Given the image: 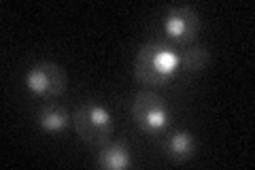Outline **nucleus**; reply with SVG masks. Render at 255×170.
<instances>
[{
  "mask_svg": "<svg viewBox=\"0 0 255 170\" xmlns=\"http://www.w3.org/2000/svg\"><path fill=\"white\" fill-rule=\"evenodd\" d=\"M26 87L41 96V98H55L66 92V72H64L62 66L58 64H51V62H41V64H34L28 72H26Z\"/></svg>",
  "mask_w": 255,
  "mask_h": 170,
  "instance_id": "4",
  "label": "nucleus"
},
{
  "mask_svg": "<svg viewBox=\"0 0 255 170\" xmlns=\"http://www.w3.org/2000/svg\"><path fill=\"white\" fill-rule=\"evenodd\" d=\"M98 164L109 170H122L132 166V153L126 143H105V147L98 153Z\"/></svg>",
  "mask_w": 255,
  "mask_h": 170,
  "instance_id": "6",
  "label": "nucleus"
},
{
  "mask_svg": "<svg viewBox=\"0 0 255 170\" xmlns=\"http://www.w3.org/2000/svg\"><path fill=\"white\" fill-rule=\"evenodd\" d=\"M132 117L145 134L155 136L170 124V111L166 102L153 92H138L132 102Z\"/></svg>",
  "mask_w": 255,
  "mask_h": 170,
  "instance_id": "3",
  "label": "nucleus"
},
{
  "mask_svg": "<svg viewBox=\"0 0 255 170\" xmlns=\"http://www.w3.org/2000/svg\"><path fill=\"white\" fill-rule=\"evenodd\" d=\"M166 151H168V156L177 162H185L194 156L196 151V143H194V136L185 130H179L174 132L170 139H168V145H166Z\"/></svg>",
  "mask_w": 255,
  "mask_h": 170,
  "instance_id": "8",
  "label": "nucleus"
},
{
  "mask_svg": "<svg viewBox=\"0 0 255 170\" xmlns=\"http://www.w3.org/2000/svg\"><path fill=\"white\" fill-rule=\"evenodd\" d=\"M209 64V51L200 45H189L179 53V66L185 72H200Z\"/></svg>",
  "mask_w": 255,
  "mask_h": 170,
  "instance_id": "9",
  "label": "nucleus"
},
{
  "mask_svg": "<svg viewBox=\"0 0 255 170\" xmlns=\"http://www.w3.org/2000/svg\"><path fill=\"white\" fill-rule=\"evenodd\" d=\"M36 121L45 132H62L64 128L68 126L70 117H68V111L64 107H58V104H45V107L38 109Z\"/></svg>",
  "mask_w": 255,
  "mask_h": 170,
  "instance_id": "7",
  "label": "nucleus"
},
{
  "mask_svg": "<svg viewBox=\"0 0 255 170\" xmlns=\"http://www.w3.org/2000/svg\"><path fill=\"white\" fill-rule=\"evenodd\" d=\"M75 130L79 139L90 143V145H105L109 143L111 134H113V117L111 113L102 107V104L87 100L81 102L73 115Z\"/></svg>",
  "mask_w": 255,
  "mask_h": 170,
  "instance_id": "2",
  "label": "nucleus"
},
{
  "mask_svg": "<svg viewBox=\"0 0 255 170\" xmlns=\"http://www.w3.org/2000/svg\"><path fill=\"white\" fill-rule=\"evenodd\" d=\"M200 30V17L194 6H172L164 17V32L177 43H191Z\"/></svg>",
  "mask_w": 255,
  "mask_h": 170,
  "instance_id": "5",
  "label": "nucleus"
},
{
  "mask_svg": "<svg viewBox=\"0 0 255 170\" xmlns=\"http://www.w3.org/2000/svg\"><path fill=\"white\" fill-rule=\"evenodd\" d=\"M179 68V53L166 43L142 45L134 60V77L145 85H164Z\"/></svg>",
  "mask_w": 255,
  "mask_h": 170,
  "instance_id": "1",
  "label": "nucleus"
}]
</instances>
